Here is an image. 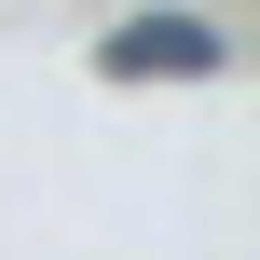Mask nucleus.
Segmentation results:
<instances>
[{
    "instance_id": "f257e3e1",
    "label": "nucleus",
    "mask_w": 260,
    "mask_h": 260,
    "mask_svg": "<svg viewBox=\"0 0 260 260\" xmlns=\"http://www.w3.org/2000/svg\"><path fill=\"white\" fill-rule=\"evenodd\" d=\"M110 69H219V27L151 14V27H123V41H110Z\"/></svg>"
}]
</instances>
